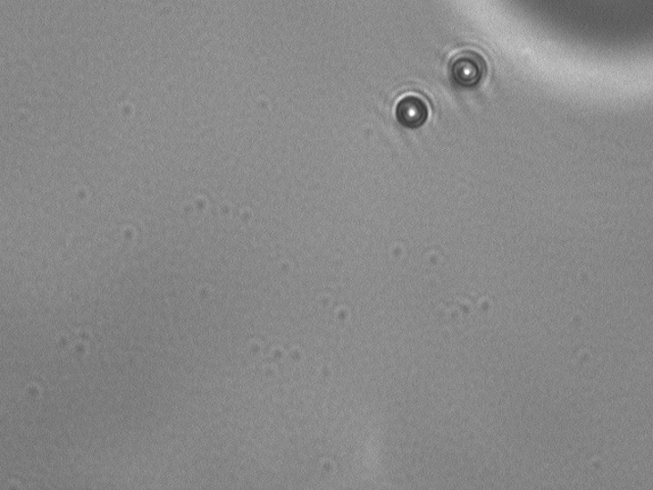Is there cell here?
Wrapping results in <instances>:
<instances>
[{"label": "cell", "instance_id": "cell-1", "mask_svg": "<svg viewBox=\"0 0 653 490\" xmlns=\"http://www.w3.org/2000/svg\"><path fill=\"white\" fill-rule=\"evenodd\" d=\"M452 80L464 87H474L487 76L488 64L484 55L475 49H463L457 53L449 64Z\"/></svg>", "mask_w": 653, "mask_h": 490}, {"label": "cell", "instance_id": "cell-2", "mask_svg": "<svg viewBox=\"0 0 653 490\" xmlns=\"http://www.w3.org/2000/svg\"><path fill=\"white\" fill-rule=\"evenodd\" d=\"M429 105L421 95L407 94L398 99L396 115L398 121L410 128H417L429 117Z\"/></svg>", "mask_w": 653, "mask_h": 490}]
</instances>
